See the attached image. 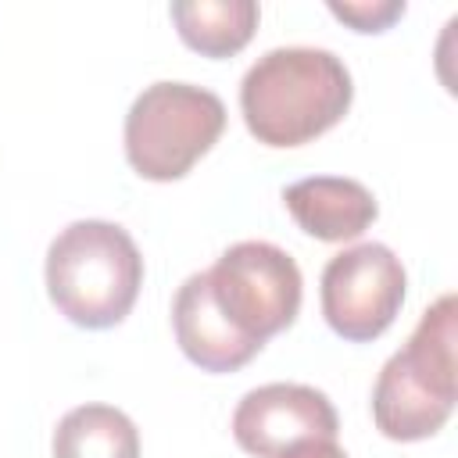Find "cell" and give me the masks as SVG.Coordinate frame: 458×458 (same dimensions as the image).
<instances>
[{"label": "cell", "mask_w": 458, "mask_h": 458, "mask_svg": "<svg viewBox=\"0 0 458 458\" xmlns=\"http://www.w3.org/2000/svg\"><path fill=\"white\" fill-rule=\"evenodd\" d=\"M333 401L304 383H265L233 411V437L254 458H301L322 444H336Z\"/></svg>", "instance_id": "52a82bcc"}, {"label": "cell", "mask_w": 458, "mask_h": 458, "mask_svg": "<svg viewBox=\"0 0 458 458\" xmlns=\"http://www.w3.org/2000/svg\"><path fill=\"white\" fill-rule=\"evenodd\" d=\"M225 104L190 82L147 86L125 114V157L154 182L182 179L222 136Z\"/></svg>", "instance_id": "277c9868"}, {"label": "cell", "mask_w": 458, "mask_h": 458, "mask_svg": "<svg viewBox=\"0 0 458 458\" xmlns=\"http://www.w3.org/2000/svg\"><path fill=\"white\" fill-rule=\"evenodd\" d=\"M301 458H347L336 444H322V447H315V451H308V454H301Z\"/></svg>", "instance_id": "4fadbf2b"}, {"label": "cell", "mask_w": 458, "mask_h": 458, "mask_svg": "<svg viewBox=\"0 0 458 458\" xmlns=\"http://www.w3.org/2000/svg\"><path fill=\"white\" fill-rule=\"evenodd\" d=\"M140 286V247L114 222H72L47 250V293L54 308L82 329L118 326L132 311Z\"/></svg>", "instance_id": "7a4b0ae2"}, {"label": "cell", "mask_w": 458, "mask_h": 458, "mask_svg": "<svg viewBox=\"0 0 458 458\" xmlns=\"http://www.w3.org/2000/svg\"><path fill=\"white\" fill-rule=\"evenodd\" d=\"M168 14L179 29V39L204 57L240 54L261 18L254 0H175Z\"/></svg>", "instance_id": "30bf717a"}, {"label": "cell", "mask_w": 458, "mask_h": 458, "mask_svg": "<svg viewBox=\"0 0 458 458\" xmlns=\"http://www.w3.org/2000/svg\"><path fill=\"white\" fill-rule=\"evenodd\" d=\"M283 204L308 236L326 243H344L361 236L379 215L376 197L358 179H340V175L297 179L293 186L283 190Z\"/></svg>", "instance_id": "ba28073f"}, {"label": "cell", "mask_w": 458, "mask_h": 458, "mask_svg": "<svg viewBox=\"0 0 458 458\" xmlns=\"http://www.w3.org/2000/svg\"><path fill=\"white\" fill-rule=\"evenodd\" d=\"M329 14L347 21L358 32H383L404 14V0H354V4H329Z\"/></svg>", "instance_id": "7c38bea8"}, {"label": "cell", "mask_w": 458, "mask_h": 458, "mask_svg": "<svg viewBox=\"0 0 458 458\" xmlns=\"http://www.w3.org/2000/svg\"><path fill=\"white\" fill-rule=\"evenodd\" d=\"M351 97V72L318 47H276L240 82L243 122L265 147L311 143L347 114Z\"/></svg>", "instance_id": "6da1fadb"}, {"label": "cell", "mask_w": 458, "mask_h": 458, "mask_svg": "<svg viewBox=\"0 0 458 458\" xmlns=\"http://www.w3.org/2000/svg\"><path fill=\"white\" fill-rule=\"evenodd\" d=\"M404 286V265L386 243L347 247L322 268V315L344 340H376L397 318Z\"/></svg>", "instance_id": "8992f818"}, {"label": "cell", "mask_w": 458, "mask_h": 458, "mask_svg": "<svg viewBox=\"0 0 458 458\" xmlns=\"http://www.w3.org/2000/svg\"><path fill=\"white\" fill-rule=\"evenodd\" d=\"M54 458H140V433L111 404H79L54 429Z\"/></svg>", "instance_id": "8fae6325"}, {"label": "cell", "mask_w": 458, "mask_h": 458, "mask_svg": "<svg viewBox=\"0 0 458 458\" xmlns=\"http://www.w3.org/2000/svg\"><path fill=\"white\" fill-rule=\"evenodd\" d=\"M208 293L229 329L250 347H265L301 311V268L297 261L265 240L233 243L208 272Z\"/></svg>", "instance_id": "5b68a950"}, {"label": "cell", "mask_w": 458, "mask_h": 458, "mask_svg": "<svg viewBox=\"0 0 458 458\" xmlns=\"http://www.w3.org/2000/svg\"><path fill=\"white\" fill-rule=\"evenodd\" d=\"M172 326H175V340L182 354L204 372H236L258 354V347L240 340L229 329V322L218 315V308L211 304L204 272H193L179 286L175 304H172Z\"/></svg>", "instance_id": "9c48e42d"}, {"label": "cell", "mask_w": 458, "mask_h": 458, "mask_svg": "<svg viewBox=\"0 0 458 458\" xmlns=\"http://www.w3.org/2000/svg\"><path fill=\"white\" fill-rule=\"evenodd\" d=\"M454 297L433 301L408 344L379 369L372 390L376 429L390 440H426L454 411Z\"/></svg>", "instance_id": "3957f363"}]
</instances>
